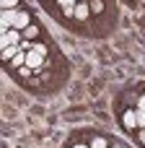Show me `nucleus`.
<instances>
[{"label": "nucleus", "instance_id": "obj_1", "mask_svg": "<svg viewBox=\"0 0 145 148\" xmlns=\"http://www.w3.org/2000/svg\"><path fill=\"white\" fill-rule=\"evenodd\" d=\"M21 39H23V34H21L18 29L3 31V34H0V47H3V49H8V47H18V44H21Z\"/></svg>", "mask_w": 145, "mask_h": 148}, {"label": "nucleus", "instance_id": "obj_2", "mask_svg": "<svg viewBox=\"0 0 145 148\" xmlns=\"http://www.w3.org/2000/svg\"><path fill=\"white\" fill-rule=\"evenodd\" d=\"M16 23V10H0V31H10Z\"/></svg>", "mask_w": 145, "mask_h": 148}, {"label": "nucleus", "instance_id": "obj_3", "mask_svg": "<svg viewBox=\"0 0 145 148\" xmlns=\"http://www.w3.org/2000/svg\"><path fill=\"white\" fill-rule=\"evenodd\" d=\"M122 127L125 130H138V112L135 109H127L122 114Z\"/></svg>", "mask_w": 145, "mask_h": 148}, {"label": "nucleus", "instance_id": "obj_4", "mask_svg": "<svg viewBox=\"0 0 145 148\" xmlns=\"http://www.w3.org/2000/svg\"><path fill=\"white\" fill-rule=\"evenodd\" d=\"M29 26H31V16H29L26 10H16V23H13V29L23 31V29H29Z\"/></svg>", "mask_w": 145, "mask_h": 148}, {"label": "nucleus", "instance_id": "obj_5", "mask_svg": "<svg viewBox=\"0 0 145 148\" xmlns=\"http://www.w3.org/2000/svg\"><path fill=\"white\" fill-rule=\"evenodd\" d=\"M73 16H75V21H88V16H91L88 3H78V5L73 8Z\"/></svg>", "mask_w": 145, "mask_h": 148}, {"label": "nucleus", "instance_id": "obj_6", "mask_svg": "<svg viewBox=\"0 0 145 148\" xmlns=\"http://www.w3.org/2000/svg\"><path fill=\"white\" fill-rule=\"evenodd\" d=\"M21 65H26V49H18V52L8 60V70H16V68H21Z\"/></svg>", "mask_w": 145, "mask_h": 148}, {"label": "nucleus", "instance_id": "obj_7", "mask_svg": "<svg viewBox=\"0 0 145 148\" xmlns=\"http://www.w3.org/2000/svg\"><path fill=\"white\" fill-rule=\"evenodd\" d=\"M26 65H29V68H42V65H44V57L29 49V52H26Z\"/></svg>", "mask_w": 145, "mask_h": 148}, {"label": "nucleus", "instance_id": "obj_8", "mask_svg": "<svg viewBox=\"0 0 145 148\" xmlns=\"http://www.w3.org/2000/svg\"><path fill=\"white\" fill-rule=\"evenodd\" d=\"M21 34H23V39H26V42H34V39L39 36V29H36V26L31 23V26H29V29H23Z\"/></svg>", "mask_w": 145, "mask_h": 148}, {"label": "nucleus", "instance_id": "obj_9", "mask_svg": "<svg viewBox=\"0 0 145 148\" xmlns=\"http://www.w3.org/2000/svg\"><path fill=\"white\" fill-rule=\"evenodd\" d=\"M31 52H36V55H42V57H47V44H42V42H31V47H29Z\"/></svg>", "mask_w": 145, "mask_h": 148}, {"label": "nucleus", "instance_id": "obj_10", "mask_svg": "<svg viewBox=\"0 0 145 148\" xmlns=\"http://www.w3.org/2000/svg\"><path fill=\"white\" fill-rule=\"evenodd\" d=\"M88 8H91V13H96V16H99V13H104V8H106V5H104V0H88Z\"/></svg>", "mask_w": 145, "mask_h": 148}, {"label": "nucleus", "instance_id": "obj_11", "mask_svg": "<svg viewBox=\"0 0 145 148\" xmlns=\"http://www.w3.org/2000/svg\"><path fill=\"white\" fill-rule=\"evenodd\" d=\"M0 10H18V0H0Z\"/></svg>", "mask_w": 145, "mask_h": 148}, {"label": "nucleus", "instance_id": "obj_12", "mask_svg": "<svg viewBox=\"0 0 145 148\" xmlns=\"http://www.w3.org/2000/svg\"><path fill=\"white\" fill-rule=\"evenodd\" d=\"M91 148H106V138H99V135H96V138L91 140Z\"/></svg>", "mask_w": 145, "mask_h": 148}, {"label": "nucleus", "instance_id": "obj_13", "mask_svg": "<svg viewBox=\"0 0 145 148\" xmlns=\"http://www.w3.org/2000/svg\"><path fill=\"white\" fill-rule=\"evenodd\" d=\"M16 52H18V47H8V49H3V60L8 62V60H10V57H13Z\"/></svg>", "mask_w": 145, "mask_h": 148}, {"label": "nucleus", "instance_id": "obj_14", "mask_svg": "<svg viewBox=\"0 0 145 148\" xmlns=\"http://www.w3.org/2000/svg\"><path fill=\"white\" fill-rule=\"evenodd\" d=\"M143 127H145V112L138 109V130H143Z\"/></svg>", "mask_w": 145, "mask_h": 148}, {"label": "nucleus", "instance_id": "obj_15", "mask_svg": "<svg viewBox=\"0 0 145 148\" xmlns=\"http://www.w3.org/2000/svg\"><path fill=\"white\" fill-rule=\"evenodd\" d=\"M138 109H140V112H145V94L138 99Z\"/></svg>", "mask_w": 145, "mask_h": 148}, {"label": "nucleus", "instance_id": "obj_16", "mask_svg": "<svg viewBox=\"0 0 145 148\" xmlns=\"http://www.w3.org/2000/svg\"><path fill=\"white\" fill-rule=\"evenodd\" d=\"M138 140L145 146V127H143V130H138Z\"/></svg>", "mask_w": 145, "mask_h": 148}, {"label": "nucleus", "instance_id": "obj_17", "mask_svg": "<svg viewBox=\"0 0 145 148\" xmlns=\"http://www.w3.org/2000/svg\"><path fill=\"white\" fill-rule=\"evenodd\" d=\"M112 148H127V146H125V143H114Z\"/></svg>", "mask_w": 145, "mask_h": 148}, {"label": "nucleus", "instance_id": "obj_18", "mask_svg": "<svg viewBox=\"0 0 145 148\" xmlns=\"http://www.w3.org/2000/svg\"><path fill=\"white\" fill-rule=\"evenodd\" d=\"M73 148H91V146H83V143H75Z\"/></svg>", "mask_w": 145, "mask_h": 148}, {"label": "nucleus", "instance_id": "obj_19", "mask_svg": "<svg viewBox=\"0 0 145 148\" xmlns=\"http://www.w3.org/2000/svg\"><path fill=\"white\" fill-rule=\"evenodd\" d=\"M80 3H86V0H80Z\"/></svg>", "mask_w": 145, "mask_h": 148}]
</instances>
